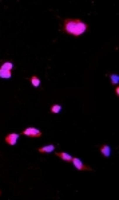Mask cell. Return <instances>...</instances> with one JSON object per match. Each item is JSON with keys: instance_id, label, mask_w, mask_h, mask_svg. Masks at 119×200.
Wrapping results in <instances>:
<instances>
[{"instance_id": "8992f818", "label": "cell", "mask_w": 119, "mask_h": 200, "mask_svg": "<svg viewBox=\"0 0 119 200\" xmlns=\"http://www.w3.org/2000/svg\"><path fill=\"white\" fill-rule=\"evenodd\" d=\"M55 155H56L58 157H60V159L66 160V161H71L72 160V156L68 155V153H66V152H55Z\"/></svg>"}, {"instance_id": "ba28073f", "label": "cell", "mask_w": 119, "mask_h": 200, "mask_svg": "<svg viewBox=\"0 0 119 200\" xmlns=\"http://www.w3.org/2000/svg\"><path fill=\"white\" fill-rule=\"evenodd\" d=\"M11 71H7V70H1L0 69V78H3V79H10L11 78Z\"/></svg>"}, {"instance_id": "52a82bcc", "label": "cell", "mask_w": 119, "mask_h": 200, "mask_svg": "<svg viewBox=\"0 0 119 200\" xmlns=\"http://www.w3.org/2000/svg\"><path fill=\"white\" fill-rule=\"evenodd\" d=\"M100 152H102V155H103L104 157H108L110 153H111V149H110L108 145H102L100 146Z\"/></svg>"}, {"instance_id": "8fae6325", "label": "cell", "mask_w": 119, "mask_h": 200, "mask_svg": "<svg viewBox=\"0 0 119 200\" xmlns=\"http://www.w3.org/2000/svg\"><path fill=\"white\" fill-rule=\"evenodd\" d=\"M60 110H62V106H60V105H52V106H51V113H54V114L59 113Z\"/></svg>"}, {"instance_id": "30bf717a", "label": "cell", "mask_w": 119, "mask_h": 200, "mask_svg": "<svg viewBox=\"0 0 119 200\" xmlns=\"http://www.w3.org/2000/svg\"><path fill=\"white\" fill-rule=\"evenodd\" d=\"M31 83L35 86V87H38V86H40V79H39L36 75H32L31 77Z\"/></svg>"}, {"instance_id": "277c9868", "label": "cell", "mask_w": 119, "mask_h": 200, "mask_svg": "<svg viewBox=\"0 0 119 200\" xmlns=\"http://www.w3.org/2000/svg\"><path fill=\"white\" fill-rule=\"evenodd\" d=\"M18 138H19V133H10L8 136H6V143L8 145H16L18 143Z\"/></svg>"}, {"instance_id": "5b68a950", "label": "cell", "mask_w": 119, "mask_h": 200, "mask_svg": "<svg viewBox=\"0 0 119 200\" xmlns=\"http://www.w3.org/2000/svg\"><path fill=\"white\" fill-rule=\"evenodd\" d=\"M55 150V145L54 144H50V145H46L43 148H39V152L40 153H50V152H54Z\"/></svg>"}, {"instance_id": "7a4b0ae2", "label": "cell", "mask_w": 119, "mask_h": 200, "mask_svg": "<svg viewBox=\"0 0 119 200\" xmlns=\"http://www.w3.org/2000/svg\"><path fill=\"white\" fill-rule=\"evenodd\" d=\"M71 162L74 164V167H75L78 171H92V168H91V167H87V165H84L79 159H74V157H72Z\"/></svg>"}, {"instance_id": "3957f363", "label": "cell", "mask_w": 119, "mask_h": 200, "mask_svg": "<svg viewBox=\"0 0 119 200\" xmlns=\"http://www.w3.org/2000/svg\"><path fill=\"white\" fill-rule=\"evenodd\" d=\"M23 134H24V136H28V137L38 138V137L42 136V132L39 129H35V128H27V129L23 130Z\"/></svg>"}, {"instance_id": "7c38bea8", "label": "cell", "mask_w": 119, "mask_h": 200, "mask_svg": "<svg viewBox=\"0 0 119 200\" xmlns=\"http://www.w3.org/2000/svg\"><path fill=\"white\" fill-rule=\"evenodd\" d=\"M110 78H111V82L114 83V85H118V75H115V74H111V75H110Z\"/></svg>"}, {"instance_id": "4fadbf2b", "label": "cell", "mask_w": 119, "mask_h": 200, "mask_svg": "<svg viewBox=\"0 0 119 200\" xmlns=\"http://www.w3.org/2000/svg\"><path fill=\"white\" fill-rule=\"evenodd\" d=\"M0 195H1V191H0Z\"/></svg>"}, {"instance_id": "9c48e42d", "label": "cell", "mask_w": 119, "mask_h": 200, "mask_svg": "<svg viewBox=\"0 0 119 200\" xmlns=\"http://www.w3.org/2000/svg\"><path fill=\"white\" fill-rule=\"evenodd\" d=\"M0 69H1V70L11 71L13 69V63H11V62H6V63H3L1 66H0Z\"/></svg>"}, {"instance_id": "6da1fadb", "label": "cell", "mask_w": 119, "mask_h": 200, "mask_svg": "<svg viewBox=\"0 0 119 200\" xmlns=\"http://www.w3.org/2000/svg\"><path fill=\"white\" fill-rule=\"evenodd\" d=\"M62 30L70 35L80 36L88 30V26L80 19H64L63 20Z\"/></svg>"}]
</instances>
